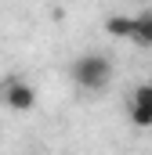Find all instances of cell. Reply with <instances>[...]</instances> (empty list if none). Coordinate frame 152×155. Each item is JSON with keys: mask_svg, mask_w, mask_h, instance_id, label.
Listing matches in <instances>:
<instances>
[{"mask_svg": "<svg viewBox=\"0 0 152 155\" xmlns=\"http://www.w3.org/2000/svg\"><path fill=\"white\" fill-rule=\"evenodd\" d=\"M69 76H73V83L83 87V90H102V87H109V79H112V61H109L105 54H83V58L73 61Z\"/></svg>", "mask_w": 152, "mask_h": 155, "instance_id": "cell-1", "label": "cell"}, {"mask_svg": "<svg viewBox=\"0 0 152 155\" xmlns=\"http://www.w3.org/2000/svg\"><path fill=\"white\" fill-rule=\"evenodd\" d=\"M0 97L11 112H33L36 108V90L26 83V79H7L0 87Z\"/></svg>", "mask_w": 152, "mask_h": 155, "instance_id": "cell-2", "label": "cell"}, {"mask_svg": "<svg viewBox=\"0 0 152 155\" xmlns=\"http://www.w3.org/2000/svg\"><path fill=\"white\" fill-rule=\"evenodd\" d=\"M127 112H130V123L149 130L152 126V83H138L130 101H127Z\"/></svg>", "mask_w": 152, "mask_h": 155, "instance_id": "cell-3", "label": "cell"}, {"mask_svg": "<svg viewBox=\"0 0 152 155\" xmlns=\"http://www.w3.org/2000/svg\"><path fill=\"white\" fill-rule=\"evenodd\" d=\"M105 29H109V36H130L134 40L138 18H130V15H109V18H105Z\"/></svg>", "mask_w": 152, "mask_h": 155, "instance_id": "cell-4", "label": "cell"}, {"mask_svg": "<svg viewBox=\"0 0 152 155\" xmlns=\"http://www.w3.org/2000/svg\"><path fill=\"white\" fill-rule=\"evenodd\" d=\"M134 40H138V43H145V47H152V11L138 15V29H134Z\"/></svg>", "mask_w": 152, "mask_h": 155, "instance_id": "cell-5", "label": "cell"}]
</instances>
